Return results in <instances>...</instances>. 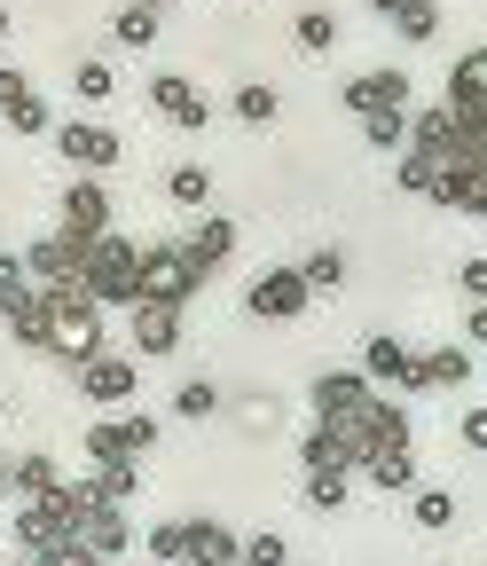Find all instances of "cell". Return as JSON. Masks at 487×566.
I'll return each mask as SVG.
<instances>
[{"label": "cell", "mask_w": 487, "mask_h": 566, "mask_svg": "<svg viewBox=\"0 0 487 566\" xmlns=\"http://www.w3.org/2000/svg\"><path fill=\"white\" fill-rule=\"evenodd\" d=\"M80 292L110 315V307H134L142 300V244L126 237H95L87 244V268H80Z\"/></svg>", "instance_id": "cell-1"}, {"label": "cell", "mask_w": 487, "mask_h": 566, "mask_svg": "<svg viewBox=\"0 0 487 566\" xmlns=\"http://www.w3.org/2000/svg\"><path fill=\"white\" fill-rule=\"evenodd\" d=\"M40 292H47V315H55V363H95V354L110 346L103 338V307L80 292V283H40Z\"/></svg>", "instance_id": "cell-2"}, {"label": "cell", "mask_w": 487, "mask_h": 566, "mask_svg": "<svg viewBox=\"0 0 487 566\" xmlns=\"http://www.w3.org/2000/svg\"><path fill=\"white\" fill-rule=\"evenodd\" d=\"M204 292V275L181 260V244L166 237V244H142V300H158V307H189Z\"/></svg>", "instance_id": "cell-3"}, {"label": "cell", "mask_w": 487, "mask_h": 566, "mask_svg": "<svg viewBox=\"0 0 487 566\" xmlns=\"http://www.w3.org/2000/svg\"><path fill=\"white\" fill-rule=\"evenodd\" d=\"M307 275L299 268H267V275H252L244 283V315H260V323H292V315H307Z\"/></svg>", "instance_id": "cell-4"}, {"label": "cell", "mask_w": 487, "mask_h": 566, "mask_svg": "<svg viewBox=\"0 0 487 566\" xmlns=\"http://www.w3.org/2000/svg\"><path fill=\"white\" fill-rule=\"evenodd\" d=\"M55 158H72L80 174H110L126 158V142L110 126H95V118H55Z\"/></svg>", "instance_id": "cell-5"}, {"label": "cell", "mask_w": 487, "mask_h": 566, "mask_svg": "<svg viewBox=\"0 0 487 566\" xmlns=\"http://www.w3.org/2000/svg\"><path fill=\"white\" fill-rule=\"evenodd\" d=\"M134 386H142V363H134V354H118V346H103L95 363H80V394H87L95 409H126Z\"/></svg>", "instance_id": "cell-6"}, {"label": "cell", "mask_w": 487, "mask_h": 566, "mask_svg": "<svg viewBox=\"0 0 487 566\" xmlns=\"http://www.w3.org/2000/svg\"><path fill=\"white\" fill-rule=\"evenodd\" d=\"M181 315L189 307H158V300H134L126 307V338H134V363H166L181 346Z\"/></svg>", "instance_id": "cell-7"}, {"label": "cell", "mask_w": 487, "mask_h": 566, "mask_svg": "<svg viewBox=\"0 0 487 566\" xmlns=\"http://www.w3.org/2000/svg\"><path fill=\"white\" fill-rule=\"evenodd\" d=\"M55 535H80V504H72V488L32 495V504L17 512V543H24V558H32L40 543H55Z\"/></svg>", "instance_id": "cell-8"}, {"label": "cell", "mask_w": 487, "mask_h": 566, "mask_svg": "<svg viewBox=\"0 0 487 566\" xmlns=\"http://www.w3.org/2000/svg\"><path fill=\"white\" fill-rule=\"evenodd\" d=\"M307 401H315V417H322V424H354V417L378 401V386H370L362 370H322Z\"/></svg>", "instance_id": "cell-9"}, {"label": "cell", "mask_w": 487, "mask_h": 566, "mask_svg": "<svg viewBox=\"0 0 487 566\" xmlns=\"http://www.w3.org/2000/svg\"><path fill=\"white\" fill-rule=\"evenodd\" d=\"M173 244H181V260H189L197 275H213V268H229V252H236V221H229V212H197Z\"/></svg>", "instance_id": "cell-10"}, {"label": "cell", "mask_w": 487, "mask_h": 566, "mask_svg": "<svg viewBox=\"0 0 487 566\" xmlns=\"http://www.w3.org/2000/svg\"><path fill=\"white\" fill-rule=\"evenodd\" d=\"M338 95H346V111H354V118H370V111H409V71H401V63L354 71V80H346Z\"/></svg>", "instance_id": "cell-11"}, {"label": "cell", "mask_w": 487, "mask_h": 566, "mask_svg": "<svg viewBox=\"0 0 487 566\" xmlns=\"http://www.w3.org/2000/svg\"><path fill=\"white\" fill-rule=\"evenodd\" d=\"M80 268H87V244L72 229H47L40 244H24V275L32 283H80Z\"/></svg>", "instance_id": "cell-12"}, {"label": "cell", "mask_w": 487, "mask_h": 566, "mask_svg": "<svg viewBox=\"0 0 487 566\" xmlns=\"http://www.w3.org/2000/svg\"><path fill=\"white\" fill-rule=\"evenodd\" d=\"M63 229H72L80 244H95V237H110V189H103L95 174H80L72 189H63Z\"/></svg>", "instance_id": "cell-13"}, {"label": "cell", "mask_w": 487, "mask_h": 566, "mask_svg": "<svg viewBox=\"0 0 487 566\" xmlns=\"http://www.w3.org/2000/svg\"><path fill=\"white\" fill-rule=\"evenodd\" d=\"M150 111H158L166 126H189V134L213 118V103H204L197 80H181V71H158V80H150Z\"/></svg>", "instance_id": "cell-14"}, {"label": "cell", "mask_w": 487, "mask_h": 566, "mask_svg": "<svg viewBox=\"0 0 487 566\" xmlns=\"http://www.w3.org/2000/svg\"><path fill=\"white\" fill-rule=\"evenodd\" d=\"M354 464H370V457H385V449H409V409H393V401H370L362 417H354Z\"/></svg>", "instance_id": "cell-15"}, {"label": "cell", "mask_w": 487, "mask_h": 566, "mask_svg": "<svg viewBox=\"0 0 487 566\" xmlns=\"http://www.w3.org/2000/svg\"><path fill=\"white\" fill-rule=\"evenodd\" d=\"M299 457H307V472H354V424H307V441H299Z\"/></svg>", "instance_id": "cell-16"}, {"label": "cell", "mask_w": 487, "mask_h": 566, "mask_svg": "<svg viewBox=\"0 0 487 566\" xmlns=\"http://www.w3.org/2000/svg\"><path fill=\"white\" fill-rule=\"evenodd\" d=\"M464 378H472V354H464V346H425V354H409V394L464 386Z\"/></svg>", "instance_id": "cell-17"}, {"label": "cell", "mask_w": 487, "mask_h": 566, "mask_svg": "<svg viewBox=\"0 0 487 566\" xmlns=\"http://www.w3.org/2000/svg\"><path fill=\"white\" fill-rule=\"evenodd\" d=\"M448 111H456V118H487V48L456 55V71H448Z\"/></svg>", "instance_id": "cell-18"}, {"label": "cell", "mask_w": 487, "mask_h": 566, "mask_svg": "<svg viewBox=\"0 0 487 566\" xmlns=\"http://www.w3.org/2000/svg\"><path fill=\"white\" fill-rule=\"evenodd\" d=\"M9 331H17L24 354H47V363H55V315H47V292H40V283H32V300L9 307Z\"/></svg>", "instance_id": "cell-19"}, {"label": "cell", "mask_w": 487, "mask_h": 566, "mask_svg": "<svg viewBox=\"0 0 487 566\" xmlns=\"http://www.w3.org/2000/svg\"><path fill=\"white\" fill-rule=\"evenodd\" d=\"M80 535L95 543V558L110 566L126 543H134V527H126V504H95V512H80Z\"/></svg>", "instance_id": "cell-20"}, {"label": "cell", "mask_w": 487, "mask_h": 566, "mask_svg": "<svg viewBox=\"0 0 487 566\" xmlns=\"http://www.w3.org/2000/svg\"><path fill=\"white\" fill-rule=\"evenodd\" d=\"M362 378H370V386H409V346L385 338V331H370V338H362Z\"/></svg>", "instance_id": "cell-21"}, {"label": "cell", "mask_w": 487, "mask_h": 566, "mask_svg": "<svg viewBox=\"0 0 487 566\" xmlns=\"http://www.w3.org/2000/svg\"><path fill=\"white\" fill-rule=\"evenodd\" d=\"M236 543L244 535H229L221 520H189V558L181 566H236Z\"/></svg>", "instance_id": "cell-22"}, {"label": "cell", "mask_w": 487, "mask_h": 566, "mask_svg": "<svg viewBox=\"0 0 487 566\" xmlns=\"http://www.w3.org/2000/svg\"><path fill=\"white\" fill-rule=\"evenodd\" d=\"M9 488L24 495V504H32V495H55V488H63V464L32 449V457H17V464H9Z\"/></svg>", "instance_id": "cell-23"}, {"label": "cell", "mask_w": 487, "mask_h": 566, "mask_svg": "<svg viewBox=\"0 0 487 566\" xmlns=\"http://www.w3.org/2000/svg\"><path fill=\"white\" fill-rule=\"evenodd\" d=\"M110 40H118L126 55H142V48L158 40V9H142V0H126V9L110 17Z\"/></svg>", "instance_id": "cell-24"}, {"label": "cell", "mask_w": 487, "mask_h": 566, "mask_svg": "<svg viewBox=\"0 0 487 566\" xmlns=\"http://www.w3.org/2000/svg\"><path fill=\"white\" fill-rule=\"evenodd\" d=\"M370 488H385V495H401V488H416V457L409 449H385V457H370V464H354Z\"/></svg>", "instance_id": "cell-25"}, {"label": "cell", "mask_w": 487, "mask_h": 566, "mask_svg": "<svg viewBox=\"0 0 487 566\" xmlns=\"http://www.w3.org/2000/svg\"><path fill=\"white\" fill-rule=\"evenodd\" d=\"M362 134H370V150H378V158H401V150H409V111H370Z\"/></svg>", "instance_id": "cell-26"}, {"label": "cell", "mask_w": 487, "mask_h": 566, "mask_svg": "<svg viewBox=\"0 0 487 566\" xmlns=\"http://www.w3.org/2000/svg\"><path fill=\"white\" fill-rule=\"evenodd\" d=\"M166 409H173L181 424H197V417H213V409H221V386H213V378H181Z\"/></svg>", "instance_id": "cell-27"}, {"label": "cell", "mask_w": 487, "mask_h": 566, "mask_svg": "<svg viewBox=\"0 0 487 566\" xmlns=\"http://www.w3.org/2000/svg\"><path fill=\"white\" fill-rule=\"evenodd\" d=\"M87 464H134L126 424H118V417H95V424H87Z\"/></svg>", "instance_id": "cell-28"}, {"label": "cell", "mask_w": 487, "mask_h": 566, "mask_svg": "<svg viewBox=\"0 0 487 566\" xmlns=\"http://www.w3.org/2000/svg\"><path fill=\"white\" fill-rule=\"evenodd\" d=\"M409 512H416V527L448 535V527H456V495H448V488H409Z\"/></svg>", "instance_id": "cell-29"}, {"label": "cell", "mask_w": 487, "mask_h": 566, "mask_svg": "<svg viewBox=\"0 0 487 566\" xmlns=\"http://www.w3.org/2000/svg\"><path fill=\"white\" fill-rule=\"evenodd\" d=\"M166 197H173L181 212H204V205H213V174H204V166H173V174H166Z\"/></svg>", "instance_id": "cell-30"}, {"label": "cell", "mask_w": 487, "mask_h": 566, "mask_svg": "<svg viewBox=\"0 0 487 566\" xmlns=\"http://www.w3.org/2000/svg\"><path fill=\"white\" fill-rule=\"evenodd\" d=\"M292 40H299V55H330V48H338V17H330V9H299Z\"/></svg>", "instance_id": "cell-31"}, {"label": "cell", "mask_w": 487, "mask_h": 566, "mask_svg": "<svg viewBox=\"0 0 487 566\" xmlns=\"http://www.w3.org/2000/svg\"><path fill=\"white\" fill-rule=\"evenodd\" d=\"M299 275H307V292H338V283H346V252H338V244H315V252L299 260Z\"/></svg>", "instance_id": "cell-32"}, {"label": "cell", "mask_w": 487, "mask_h": 566, "mask_svg": "<svg viewBox=\"0 0 487 566\" xmlns=\"http://www.w3.org/2000/svg\"><path fill=\"white\" fill-rule=\"evenodd\" d=\"M393 32L416 48V40H441V9L433 0H401V17H393Z\"/></svg>", "instance_id": "cell-33"}, {"label": "cell", "mask_w": 487, "mask_h": 566, "mask_svg": "<svg viewBox=\"0 0 487 566\" xmlns=\"http://www.w3.org/2000/svg\"><path fill=\"white\" fill-rule=\"evenodd\" d=\"M275 103H284V95H275V87H260V80H244V87L229 95V111H236L244 126H267V118H275Z\"/></svg>", "instance_id": "cell-34"}, {"label": "cell", "mask_w": 487, "mask_h": 566, "mask_svg": "<svg viewBox=\"0 0 487 566\" xmlns=\"http://www.w3.org/2000/svg\"><path fill=\"white\" fill-rule=\"evenodd\" d=\"M236 566H292V543L260 527V535H244V543H236Z\"/></svg>", "instance_id": "cell-35"}, {"label": "cell", "mask_w": 487, "mask_h": 566, "mask_svg": "<svg viewBox=\"0 0 487 566\" xmlns=\"http://www.w3.org/2000/svg\"><path fill=\"white\" fill-rule=\"evenodd\" d=\"M32 558H40V566H103V558H95V543H87V535H55V543H40V551H32Z\"/></svg>", "instance_id": "cell-36"}, {"label": "cell", "mask_w": 487, "mask_h": 566, "mask_svg": "<svg viewBox=\"0 0 487 566\" xmlns=\"http://www.w3.org/2000/svg\"><path fill=\"white\" fill-rule=\"evenodd\" d=\"M0 118H9V134H55V111H47L40 95H17V103L0 111Z\"/></svg>", "instance_id": "cell-37"}, {"label": "cell", "mask_w": 487, "mask_h": 566, "mask_svg": "<svg viewBox=\"0 0 487 566\" xmlns=\"http://www.w3.org/2000/svg\"><path fill=\"white\" fill-rule=\"evenodd\" d=\"M142 551H150V558H166V566H181V558H189V520L150 527V535H142Z\"/></svg>", "instance_id": "cell-38"}, {"label": "cell", "mask_w": 487, "mask_h": 566, "mask_svg": "<svg viewBox=\"0 0 487 566\" xmlns=\"http://www.w3.org/2000/svg\"><path fill=\"white\" fill-rule=\"evenodd\" d=\"M393 181H401L409 197H433V181H441V166H433L425 150H401V166H393Z\"/></svg>", "instance_id": "cell-39"}, {"label": "cell", "mask_w": 487, "mask_h": 566, "mask_svg": "<svg viewBox=\"0 0 487 566\" xmlns=\"http://www.w3.org/2000/svg\"><path fill=\"white\" fill-rule=\"evenodd\" d=\"M72 95H80L87 111H95V103H110V95H118V80H110V63H80V71H72Z\"/></svg>", "instance_id": "cell-40"}, {"label": "cell", "mask_w": 487, "mask_h": 566, "mask_svg": "<svg viewBox=\"0 0 487 566\" xmlns=\"http://www.w3.org/2000/svg\"><path fill=\"white\" fill-rule=\"evenodd\" d=\"M95 488H103V504H134L142 472H134V464H95Z\"/></svg>", "instance_id": "cell-41"}, {"label": "cell", "mask_w": 487, "mask_h": 566, "mask_svg": "<svg viewBox=\"0 0 487 566\" xmlns=\"http://www.w3.org/2000/svg\"><path fill=\"white\" fill-rule=\"evenodd\" d=\"M17 300H32V275H24V252H0V315Z\"/></svg>", "instance_id": "cell-42"}, {"label": "cell", "mask_w": 487, "mask_h": 566, "mask_svg": "<svg viewBox=\"0 0 487 566\" xmlns=\"http://www.w3.org/2000/svg\"><path fill=\"white\" fill-rule=\"evenodd\" d=\"M307 504L315 512H338L346 504V472H307Z\"/></svg>", "instance_id": "cell-43"}, {"label": "cell", "mask_w": 487, "mask_h": 566, "mask_svg": "<svg viewBox=\"0 0 487 566\" xmlns=\"http://www.w3.org/2000/svg\"><path fill=\"white\" fill-rule=\"evenodd\" d=\"M118 424H126V449H134V457H142V449L158 441V417H142V409H126Z\"/></svg>", "instance_id": "cell-44"}, {"label": "cell", "mask_w": 487, "mask_h": 566, "mask_svg": "<svg viewBox=\"0 0 487 566\" xmlns=\"http://www.w3.org/2000/svg\"><path fill=\"white\" fill-rule=\"evenodd\" d=\"M17 95H32V80H24V71H17V63H0V111H9Z\"/></svg>", "instance_id": "cell-45"}, {"label": "cell", "mask_w": 487, "mask_h": 566, "mask_svg": "<svg viewBox=\"0 0 487 566\" xmlns=\"http://www.w3.org/2000/svg\"><path fill=\"white\" fill-rule=\"evenodd\" d=\"M456 283H464V292L487 307V260H464V275H456Z\"/></svg>", "instance_id": "cell-46"}, {"label": "cell", "mask_w": 487, "mask_h": 566, "mask_svg": "<svg viewBox=\"0 0 487 566\" xmlns=\"http://www.w3.org/2000/svg\"><path fill=\"white\" fill-rule=\"evenodd\" d=\"M464 441H472V449H487V409H472V417H464Z\"/></svg>", "instance_id": "cell-47"}, {"label": "cell", "mask_w": 487, "mask_h": 566, "mask_svg": "<svg viewBox=\"0 0 487 566\" xmlns=\"http://www.w3.org/2000/svg\"><path fill=\"white\" fill-rule=\"evenodd\" d=\"M472 338L487 346V307H479V300H472Z\"/></svg>", "instance_id": "cell-48"}, {"label": "cell", "mask_w": 487, "mask_h": 566, "mask_svg": "<svg viewBox=\"0 0 487 566\" xmlns=\"http://www.w3.org/2000/svg\"><path fill=\"white\" fill-rule=\"evenodd\" d=\"M370 17H401V0H370Z\"/></svg>", "instance_id": "cell-49"}, {"label": "cell", "mask_w": 487, "mask_h": 566, "mask_svg": "<svg viewBox=\"0 0 487 566\" xmlns=\"http://www.w3.org/2000/svg\"><path fill=\"white\" fill-rule=\"evenodd\" d=\"M0 40H9V9H0Z\"/></svg>", "instance_id": "cell-50"}, {"label": "cell", "mask_w": 487, "mask_h": 566, "mask_svg": "<svg viewBox=\"0 0 487 566\" xmlns=\"http://www.w3.org/2000/svg\"><path fill=\"white\" fill-rule=\"evenodd\" d=\"M9 566H40V558H9Z\"/></svg>", "instance_id": "cell-51"}, {"label": "cell", "mask_w": 487, "mask_h": 566, "mask_svg": "<svg viewBox=\"0 0 487 566\" xmlns=\"http://www.w3.org/2000/svg\"><path fill=\"white\" fill-rule=\"evenodd\" d=\"M142 9H166V0H142Z\"/></svg>", "instance_id": "cell-52"}, {"label": "cell", "mask_w": 487, "mask_h": 566, "mask_svg": "<svg viewBox=\"0 0 487 566\" xmlns=\"http://www.w3.org/2000/svg\"><path fill=\"white\" fill-rule=\"evenodd\" d=\"M0 488H9V464H0Z\"/></svg>", "instance_id": "cell-53"}]
</instances>
